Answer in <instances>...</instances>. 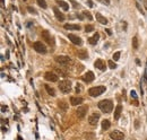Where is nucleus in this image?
I'll list each match as a JSON object with an SVG mask.
<instances>
[{
	"label": "nucleus",
	"mask_w": 147,
	"mask_h": 140,
	"mask_svg": "<svg viewBox=\"0 0 147 140\" xmlns=\"http://www.w3.org/2000/svg\"><path fill=\"white\" fill-rule=\"evenodd\" d=\"M56 71H57V72H58V74H60V75H62V76H66V74H64V72H63V71H62V70H60V69H56Z\"/></svg>",
	"instance_id": "35"
},
{
	"label": "nucleus",
	"mask_w": 147,
	"mask_h": 140,
	"mask_svg": "<svg viewBox=\"0 0 147 140\" xmlns=\"http://www.w3.org/2000/svg\"><path fill=\"white\" fill-rule=\"evenodd\" d=\"M87 3H88V7H91V8L94 6V5H93V2H92V0H87Z\"/></svg>",
	"instance_id": "37"
},
{
	"label": "nucleus",
	"mask_w": 147,
	"mask_h": 140,
	"mask_svg": "<svg viewBox=\"0 0 147 140\" xmlns=\"http://www.w3.org/2000/svg\"><path fill=\"white\" fill-rule=\"evenodd\" d=\"M63 27L66 29H71V31H79L80 29L79 25H74V24H64Z\"/></svg>",
	"instance_id": "20"
},
{
	"label": "nucleus",
	"mask_w": 147,
	"mask_h": 140,
	"mask_svg": "<svg viewBox=\"0 0 147 140\" xmlns=\"http://www.w3.org/2000/svg\"><path fill=\"white\" fill-rule=\"evenodd\" d=\"M105 86H96V87H92L90 88V90H88V94L91 95L92 97H97L102 95L105 92Z\"/></svg>",
	"instance_id": "2"
},
{
	"label": "nucleus",
	"mask_w": 147,
	"mask_h": 140,
	"mask_svg": "<svg viewBox=\"0 0 147 140\" xmlns=\"http://www.w3.org/2000/svg\"><path fill=\"white\" fill-rule=\"evenodd\" d=\"M58 5H59L64 11H67V10L69 9V5H68L67 2H64V1H58Z\"/></svg>",
	"instance_id": "23"
},
{
	"label": "nucleus",
	"mask_w": 147,
	"mask_h": 140,
	"mask_svg": "<svg viewBox=\"0 0 147 140\" xmlns=\"http://www.w3.org/2000/svg\"><path fill=\"white\" fill-rule=\"evenodd\" d=\"M59 89L62 92V93H64V94L70 93V90H71V83H70V80H67V79L61 80L59 83Z\"/></svg>",
	"instance_id": "3"
},
{
	"label": "nucleus",
	"mask_w": 147,
	"mask_h": 140,
	"mask_svg": "<svg viewBox=\"0 0 147 140\" xmlns=\"http://www.w3.org/2000/svg\"><path fill=\"white\" fill-rule=\"evenodd\" d=\"M70 2L74 5V7H75V8H77V7H78V3H77L76 1H74V0H70Z\"/></svg>",
	"instance_id": "36"
},
{
	"label": "nucleus",
	"mask_w": 147,
	"mask_h": 140,
	"mask_svg": "<svg viewBox=\"0 0 147 140\" xmlns=\"http://www.w3.org/2000/svg\"><path fill=\"white\" fill-rule=\"evenodd\" d=\"M98 39H100V34H98V33H95L93 36L88 39V43H90V44H92V45H95V44L97 43Z\"/></svg>",
	"instance_id": "18"
},
{
	"label": "nucleus",
	"mask_w": 147,
	"mask_h": 140,
	"mask_svg": "<svg viewBox=\"0 0 147 140\" xmlns=\"http://www.w3.org/2000/svg\"><path fill=\"white\" fill-rule=\"evenodd\" d=\"M24 1H26V0H24Z\"/></svg>",
	"instance_id": "41"
},
{
	"label": "nucleus",
	"mask_w": 147,
	"mask_h": 140,
	"mask_svg": "<svg viewBox=\"0 0 147 140\" xmlns=\"http://www.w3.org/2000/svg\"><path fill=\"white\" fill-rule=\"evenodd\" d=\"M94 31V26L93 25H86L85 26V32L86 33H91Z\"/></svg>",
	"instance_id": "26"
},
{
	"label": "nucleus",
	"mask_w": 147,
	"mask_h": 140,
	"mask_svg": "<svg viewBox=\"0 0 147 140\" xmlns=\"http://www.w3.org/2000/svg\"><path fill=\"white\" fill-rule=\"evenodd\" d=\"M132 47H134L135 50H137L138 49V39L137 37H132Z\"/></svg>",
	"instance_id": "24"
},
{
	"label": "nucleus",
	"mask_w": 147,
	"mask_h": 140,
	"mask_svg": "<svg viewBox=\"0 0 147 140\" xmlns=\"http://www.w3.org/2000/svg\"><path fill=\"white\" fill-rule=\"evenodd\" d=\"M44 87H45L48 94H49L50 96H52V97L56 96V90H54V88H52L51 86H49V85H44Z\"/></svg>",
	"instance_id": "21"
},
{
	"label": "nucleus",
	"mask_w": 147,
	"mask_h": 140,
	"mask_svg": "<svg viewBox=\"0 0 147 140\" xmlns=\"http://www.w3.org/2000/svg\"><path fill=\"white\" fill-rule=\"evenodd\" d=\"M56 61L58 63L62 64V66H68V64H70L73 61L69 57H66V56H58L56 57Z\"/></svg>",
	"instance_id": "4"
},
{
	"label": "nucleus",
	"mask_w": 147,
	"mask_h": 140,
	"mask_svg": "<svg viewBox=\"0 0 147 140\" xmlns=\"http://www.w3.org/2000/svg\"><path fill=\"white\" fill-rule=\"evenodd\" d=\"M110 138L112 140H124L125 135H124V132H121L119 130H114L110 133Z\"/></svg>",
	"instance_id": "7"
},
{
	"label": "nucleus",
	"mask_w": 147,
	"mask_h": 140,
	"mask_svg": "<svg viewBox=\"0 0 147 140\" xmlns=\"http://www.w3.org/2000/svg\"><path fill=\"white\" fill-rule=\"evenodd\" d=\"M83 14H84V16L86 17V18H87L88 20H92V19H93V17H92V15H91V13H90V11H84Z\"/></svg>",
	"instance_id": "29"
},
{
	"label": "nucleus",
	"mask_w": 147,
	"mask_h": 140,
	"mask_svg": "<svg viewBox=\"0 0 147 140\" xmlns=\"http://www.w3.org/2000/svg\"><path fill=\"white\" fill-rule=\"evenodd\" d=\"M41 35H42V39L45 41V42L48 44H53V41H52V37H51L50 35V33L48 32V31H42V33H41Z\"/></svg>",
	"instance_id": "10"
},
{
	"label": "nucleus",
	"mask_w": 147,
	"mask_h": 140,
	"mask_svg": "<svg viewBox=\"0 0 147 140\" xmlns=\"http://www.w3.org/2000/svg\"><path fill=\"white\" fill-rule=\"evenodd\" d=\"M105 32L108 33V35H112V32H111V29H107Z\"/></svg>",
	"instance_id": "39"
},
{
	"label": "nucleus",
	"mask_w": 147,
	"mask_h": 140,
	"mask_svg": "<svg viewBox=\"0 0 147 140\" xmlns=\"http://www.w3.org/2000/svg\"><path fill=\"white\" fill-rule=\"evenodd\" d=\"M81 79H83L85 83H87V84L88 83H92V81L94 80V74L92 72V71H87V72L85 74L83 77H81Z\"/></svg>",
	"instance_id": "12"
},
{
	"label": "nucleus",
	"mask_w": 147,
	"mask_h": 140,
	"mask_svg": "<svg viewBox=\"0 0 147 140\" xmlns=\"http://www.w3.org/2000/svg\"><path fill=\"white\" fill-rule=\"evenodd\" d=\"M58 105H59V107H61L62 110H64V111L67 110V104L64 103L63 101H59V102H58Z\"/></svg>",
	"instance_id": "25"
},
{
	"label": "nucleus",
	"mask_w": 147,
	"mask_h": 140,
	"mask_svg": "<svg viewBox=\"0 0 147 140\" xmlns=\"http://www.w3.org/2000/svg\"><path fill=\"white\" fill-rule=\"evenodd\" d=\"M83 98L81 97H70V104L73 105V106H77V105H79L83 103Z\"/></svg>",
	"instance_id": "14"
},
{
	"label": "nucleus",
	"mask_w": 147,
	"mask_h": 140,
	"mask_svg": "<svg viewBox=\"0 0 147 140\" xmlns=\"http://www.w3.org/2000/svg\"><path fill=\"white\" fill-rule=\"evenodd\" d=\"M130 96H131V98H134V100H137V94H136L135 90L130 92Z\"/></svg>",
	"instance_id": "32"
},
{
	"label": "nucleus",
	"mask_w": 147,
	"mask_h": 140,
	"mask_svg": "<svg viewBox=\"0 0 147 140\" xmlns=\"http://www.w3.org/2000/svg\"><path fill=\"white\" fill-rule=\"evenodd\" d=\"M7 110V106H5V105H2L1 106V112H5Z\"/></svg>",
	"instance_id": "38"
},
{
	"label": "nucleus",
	"mask_w": 147,
	"mask_h": 140,
	"mask_svg": "<svg viewBox=\"0 0 147 140\" xmlns=\"http://www.w3.org/2000/svg\"><path fill=\"white\" fill-rule=\"evenodd\" d=\"M96 20L98 23H101L102 25H107L108 24V19L105 18L104 16H102L101 14H98V13H96Z\"/></svg>",
	"instance_id": "19"
},
{
	"label": "nucleus",
	"mask_w": 147,
	"mask_h": 140,
	"mask_svg": "<svg viewBox=\"0 0 147 140\" xmlns=\"http://www.w3.org/2000/svg\"><path fill=\"white\" fill-rule=\"evenodd\" d=\"M53 11H54V15L58 18V20H60V22H63L64 20V16L62 13H60V10L57 8V7H53Z\"/></svg>",
	"instance_id": "16"
},
{
	"label": "nucleus",
	"mask_w": 147,
	"mask_h": 140,
	"mask_svg": "<svg viewBox=\"0 0 147 140\" xmlns=\"http://www.w3.org/2000/svg\"><path fill=\"white\" fill-rule=\"evenodd\" d=\"M33 47H34V50H35L37 53H41V54H45L46 53V47L42 42H35L33 44Z\"/></svg>",
	"instance_id": "5"
},
{
	"label": "nucleus",
	"mask_w": 147,
	"mask_h": 140,
	"mask_svg": "<svg viewBox=\"0 0 147 140\" xmlns=\"http://www.w3.org/2000/svg\"><path fill=\"white\" fill-rule=\"evenodd\" d=\"M77 56L79 59H87L88 58V53H87V50H85V49H81V50H78L77 51Z\"/></svg>",
	"instance_id": "15"
},
{
	"label": "nucleus",
	"mask_w": 147,
	"mask_h": 140,
	"mask_svg": "<svg viewBox=\"0 0 147 140\" xmlns=\"http://www.w3.org/2000/svg\"><path fill=\"white\" fill-rule=\"evenodd\" d=\"M98 108L104 113H111V111L113 110V103L110 100H103L98 103Z\"/></svg>",
	"instance_id": "1"
},
{
	"label": "nucleus",
	"mask_w": 147,
	"mask_h": 140,
	"mask_svg": "<svg viewBox=\"0 0 147 140\" xmlns=\"http://www.w3.org/2000/svg\"><path fill=\"white\" fill-rule=\"evenodd\" d=\"M110 127H111V122L109 120H103L102 121V129H103V130H108Z\"/></svg>",
	"instance_id": "22"
},
{
	"label": "nucleus",
	"mask_w": 147,
	"mask_h": 140,
	"mask_svg": "<svg viewBox=\"0 0 147 140\" xmlns=\"http://www.w3.org/2000/svg\"><path fill=\"white\" fill-rule=\"evenodd\" d=\"M77 17H78V18H79V19H83V18H84V17L81 16V15H77Z\"/></svg>",
	"instance_id": "40"
},
{
	"label": "nucleus",
	"mask_w": 147,
	"mask_h": 140,
	"mask_svg": "<svg viewBox=\"0 0 147 140\" xmlns=\"http://www.w3.org/2000/svg\"><path fill=\"white\" fill-rule=\"evenodd\" d=\"M80 86H81L80 84H77V85H76V92H77V93H79V92L81 90V87H80Z\"/></svg>",
	"instance_id": "34"
},
{
	"label": "nucleus",
	"mask_w": 147,
	"mask_h": 140,
	"mask_svg": "<svg viewBox=\"0 0 147 140\" xmlns=\"http://www.w3.org/2000/svg\"><path fill=\"white\" fill-rule=\"evenodd\" d=\"M108 66L111 68V69H115L117 68V64L114 63V61H112V60H110V61H108Z\"/></svg>",
	"instance_id": "28"
},
{
	"label": "nucleus",
	"mask_w": 147,
	"mask_h": 140,
	"mask_svg": "<svg viewBox=\"0 0 147 140\" xmlns=\"http://www.w3.org/2000/svg\"><path fill=\"white\" fill-rule=\"evenodd\" d=\"M98 1H101L102 3H104L105 6H109V5H110V0H98Z\"/></svg>",
	"instance_id": "33"
},
{
	"label": "nucleus",
	"mask_w": 147,
	"mask_h": 140,
	"mask_svg": "<svg viewBox=\"0 0 147 140\" xmlns=\"http://www.w3.org/2000/svg\"><path fill=\"white\" fill-rule=\"evenodd\" d=\"M68 37H69V40L75 44V45H79L80 46L81 44H83V41H81V39H80V37H78L77 35H75V34H69Z\"/></svg>",
	"instance_id": "9"
},
{
	"label": "nucleus",
	"mask_w": 147,
	"mask_h": 140,
	"mask_svg": "<svg viewBox=\"0 0 147 140\" xmlns=\"http://www.w3.org/2000/svg\"><path fill=\"white\" fill-rule=\"evenodd\" d=\"M44 78H45L48 81H51V83H56V81H58V76L53 72H50V71L49 72H45Z\"/></svg>",
	"instance_id": "11"
},
{
	"label": "nucleus",
	"mask_w": 147,
	"mask_h": 140,
	"mask_svg": "<svg viewBox=\"0 0 147 140\" xmlns=\"http://www.w3.org/2000/svg\"><path fill=\"white\" fill-rule=\"evenodd\" d=\"M27 10H28V11L31 13V14H34V15H36V10L34 9V8H32V7H27Z\"/></svg>",
	"instance_id": "31"
},
{
	"label": "nucleus",
	"mask_w": 147,
	"mask_h": 140,
	"mask_svg": "<svg viewBox=\"0 0 147 140\" xmlns=\"http://www.w3.org/2000/svg\"><path fill=\"white\" fill-rule=\"evenodd\" d=\"M95 68H97V69H100L101 71H104L105 70V62L102 59H97L96 61H95L94 63Z\"/></svg>",
	"instance_id": "13"
},
{
	"label": "nucleus",
	"mask_w": 147,
	"mask_h": 140,
	"mask_svg": "<svg viewBox=\"0 0 147 140\" xmlns=\"http://www.w3.org/2000/svg\"><path fill=\"white\" fill-rule=\"evenodd\" d=\"M98 119H100V113L94 112V113H92L90 115V118H88V122H90L91 125H96L97 122H98Z\"/></svg>",
	"instance_id": "8"
},
{
	"label": "nucleus",
	"mask_w": 147,
	"mask_h": 140,
	"mask_svg": "<svg viewBox=\"0 0 147 140\" xmlns=\"http://www.w3.org/2000/svg\"><path fill=\"white\" fill-rule=\"evenodd\" d=\"M120 51H118V52H115L114 54H113V60L114 61H118L119 59H120Z\"/></svg>",
	"instance_id": "30"
},
{
	"label": "nucleus",
	"mask_w": 147,
	"mask_h": 140,
	"mask_svg": "<svg viewBox=\"0 0 147 140\" xmlns=\"http://www.w3.org/2000/svg\"><path fill=\"white\" fill-rule=\"evenodd\" d=\"M121 112H122V106H121L120 104H119L118 106L115 107V110H114V114H113V117H114V120H119V119H120Z\"/></svg>",
	"instance_id": "17"
},
{
	"label": "nucleus",
	"mask_w": 147,
	"mask_h": 140,
	"mask_svg": "<svg viewBox=\"0 0 147 140\" xmlns=\"http://www.w3.org/2000/svg\"><path fill=\"white\" fill-rule=\"evenodd\" d=\"M37 3H39V6L40 7H42V8L45 9L46 8V2H45V0H36Z\"/></svg>",
	"instance_id": "27"
},
{
	"label": "nucleus",
	"mask_w": 147,
	"mask_h": 140,
	"mask_svg": "<svg viewBox=\"0 0 147 140\" xmlns=\"http://www.w3.org/2000/svg\"><path fill=\"white\" fill-rule=\"evenodd\" d=\"M87 111H88L87 106H85V105H80V106H78V108L76 110V115L79 119H83L85 115L87 114Z\"/></svg>",
	"instance_id": "6"
}]
</instances>
